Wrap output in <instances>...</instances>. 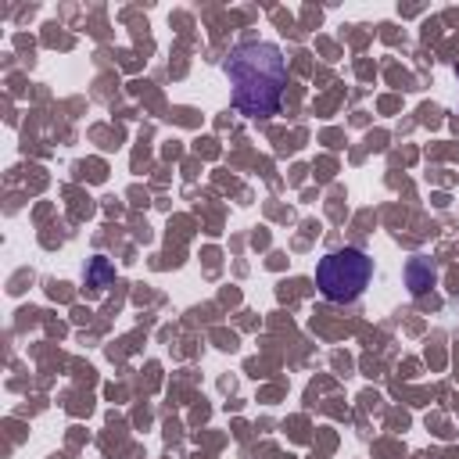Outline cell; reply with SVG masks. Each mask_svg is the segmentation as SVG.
<instances>
[{"instance_id": "obj_3", "label": "cell", "mask_w": 459, "mask_h": 459, "mask_svg": "<svg viewBox=\"0 0 459 459\" xmlns=\"http://www.w3.org/2000/svg\"><path fill=\"white\" fill-rule=\"evenodd\" d=\"M406 287H409L416 298H423L427 291H434V287H438V266H434L431 259H423V255H413V259L406 262Z\"/></svg>"}, {"instance_id": "obj_2", "label": "cell", "mask_w": 459, "mask_h": 459, "mask_svg": "<svg viewBox=\"0 0 459 459\" xmlns=\"http://www.w3.org/2000/svg\"><path fill=\"white\" fill-rule=\"evenodd\" d=\"M374 280V259L359 248H338L320 259L316 266V287L327 301L348 305L362 298V291Z\"/></svg>"}, {"instance_id": "obj_4", "label": "cell", "mask_w": 459, "mask_h": 459, "mask_svg": "<svg viewBox=\"0 0 459 459\" xmlns=\"http://www.w3.org/2000/svg\"><path fill=\"white\" fill-rule=\"evenodd\" d=\"M111 280H115V266H111L104 255L90 259V266H86V287H94L97 294H104V291L111 287Z\"/></svg>"}, {"instance_id": "obj_1", "label": "cell", "mask_w": 459, "mask_h": 459, "mask_svg": "<svg viewBox=\"0 0 459 459\" xmlns=\"http://www.w3.org/2000/svg\"><path fill=\"white\" fill-rule=\"evenodd\" d=\"M226 76L233 86V108L248 118H269L280 111L284 90H287V61L277 43L252 40L230 50Z\"/></svg>"}]
</instances>
